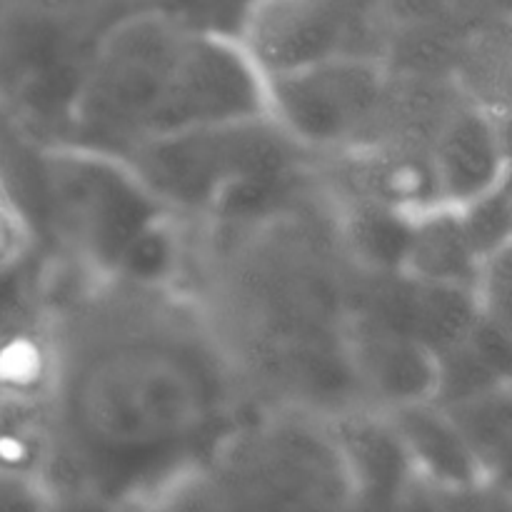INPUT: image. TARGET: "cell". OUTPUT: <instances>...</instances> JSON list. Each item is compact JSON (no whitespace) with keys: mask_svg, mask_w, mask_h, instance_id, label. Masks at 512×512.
I'll list each match as a JSON object with an SVG mask.
<instances>
[{"mask_svg":"<svg viewBox=\"0 0 512 512\" xmlns=\"http://www.w3.org/2000/svg\"><path fill=\"white\" fill-rule=\"evenodd\" d=\"M50 505L173 508L258 405L193 290L50 260Z\"/></svg>","mask_w":512,"mask_h":512,"instance_id":"6da1fadb","label":"cell"},{"mask_svg":"<svg viewBox=\"0 0 512 512\" xmlns=\"http://www.w3.org/2000/svg\"><path fill=\"white\" fill-rule=\"evenodd\" d=\"M183 223V285L208 310L253 398L333 418L363 408L348 360L360 268L318 168L278 203Z\"/></svg>","mask_w":512,"mask_h":512,"instance_id":"7a4b0ae2","label":"cell"},{"mask_svg":"<svg viewBox=\"0 0 512 512\" xmlns=\"http://www.w3.org/2000/svg\"><path fill=\"white\" fill-rule=\"evenodd\" d=\"M258 115H268V83L240 40L138 8L100 45L58 143L125 158L150 140Z\"/></svg>","mask_w":512,"mask_h":512,"instance_id":"3957f363","label":"cell"},{"mask_svg":"<svg viewBox=\"0 0 512 512\" xmlns=\"http://www.w3.org/2000/svg\"><path fill=\"white\" fill-rule=\"evenodd\" d=\"M173 508H355L335 418L258 403L220 440Z\"/></svg>","mask_w":512,"mask_h":512,"instance_id":"277c9868","label":"cell"},{"mask_svg":"<svg viewBox=\"0 0 512 512\" xmlns=\"http://www.w3.org/2000/svg\"><path fill=\"white\" fill-rule=\"evenodd\" d=\"M123 160L183 220L253 213L293 193L315 170V155L270 115L150 140Z\"/></svg>","mask_w":512,"mask_h":512,"instance_id":"5b68a950","label":"cell"},{"mask_svg":"<svg viewBox=\"0 0 512 512\" xmlns=\"http://www.w3.org/2000/svg\"><path fill=\"white\" fill-rule=\"evenodd\" d=\"M138 0H0V98L58 143L110 30Z\"/></svg>","mask_w":512,"mask_h":512,"instance_id":"8992f818","label":"cell"},{"mask_svg":"<svg viewBox=\"0 0 512 512\" xmlns=\"http://www.w3.org/2000/svg\"><path fill=\"white\" fill-rule=\"evenodd\" d=\"M35 170L55 258L98 278H115L140 238L173 215L118 155L40 140Z\"/></svg>","mask_w":512,"mask_h":512,"instance_id":"52a82bcc","label":"cell"},{"mask_svg":"<svg viewBox=\"0 0 512 512\" xmlns=\"http://www.w3.org/2000/svg\"><path fill=\"white\" fill-rule=\"evenodd\" d=\"M268 113L313 155L408 135L400 75L388 58L338 55L265 75Z\"/></svg>","mask_w":512,"mask_h":512,"instance_id":"ba28073f","label":"cell"},{"mask_svg":"<svg viewBox=\"0 0 512 512\" xmlns=\"http://www.w3.org/2000/svg\"><path fill=\"white\" fill-rule=\"evenodd\" d=\"M393 0H258L243 45L263 73L338 55L388 58Z\"/></svg>","mask_w":512,"mask_h":512,"instance_id":"9c48e42d","label":"cell"},{"mask_svg":"<svg viewBox=\"0 0 512 512\" xmlns=\"http://www.w3.org/2000/svg\"><path fill=\"white\" fill-rule=\"evenodd\" d=\"M348 360L370 408L395 410L438 393L440 355L410 330L360 310L348 328Z\"/></svg>","mask_w":512,"mask_h":512,"instance_id":"30bf717a","label":"cell"},{"mask_svg":"<svg viewBox=\"0 0 512 512\" xmlns=\"http://www.w3.org/2000/svg\"><path fill=\"white\" fill-rule=\"evenodd\" d=\"M440 198L463 208L508 180L510 148L498 115L463 90L440 120L430 143Z\"/></svg>","mask_w":512,"mask_h":512,"instance_id":"8fae6325","label":"cell"},{"mask_svg":"<svg viewBox=\"0 0 512 512\" xmlns=\"http://www.w3.org/2000/svg\"><path fill=\"white\" fill-rule=\"evenodd\" d=\"M385 413L393 418L413 458L418 473L415 495H435V503H440V498H453L460 503L468 498L498 495L510 503V498L490 485L478 455L460 433L453 415L438 400H423Z\"/></svg>","mask_w":512,"mask_h":512,"instance_id":"7c38bea8","label":"cell"},{"mask_svg":"<svg viewBox=\"0 0 512 512\" xmlns=\"http://www.w3.org/2000/svg\"><path fill=\"white\" fill-rule=\"evenodd\" d=\"M335 430L353 478L355 508H400L413 503L418 473L385 410L370 405L345 410L335 415Z\"/></svg>","mask_w":512,"mask_h":512,"instance_id":"4fadbf2b","label":"cell"},{"mask_svg":"<svg viewBox=\"0 0 512 512\" xmlns=\"http://www.w3.org/2000/svg\"><path fill=\"white\" fill-rule=\"evenodd\" d=\"M403 273L430 283L478 288L483 258L475 250L458 208L440 205L415 218Z\"/></svg>","mask_w":512,"mask_h":512,"instance_id":"5bb4252c","label":"cell"},{"mask_svg":"<svg viewBox=\"0 0 512 512\" xmlns=\"http://www.w3.org/2000/svg\"><path fill=\"white\" fill-rule=\"evenodd\" d=\"M258 0H138L140 10L160 15L190 33L240 40Z\"/></svg>","mask_w":512,"mask_h":512,"instance_id":"9a60e30c","label":"cell"},{"mask_svg":"<svg viewBox=\"0 0 512 512\" xmlns=\"http://www.w3.org/2000/svg\"><path fill=\"white\" fill-rule=\"evenodd\" d=\"M458 210L475 250L483 258V265L500 250L512 245V193L508 180L493 193L483 195V198L473 200Z\"/></svg>","mask_w":512,"mask_h":512,"instance_id":"2e32d148","label":"cell"},{"mask_svg":"<svg viewBox=\"0 0 512 512\" xmlns=\"http://www.w3.org/2000/svg\"><path fill=\"white\" fill-rule=\"evenodd\" d=\"M35 253H40V243L28 213L0 183V275L33 258Z\"/></svg>","mask_w":512,"mask_h":512,"instance_id":"e0dca14e","label":"cell"},{"mask_svg":"<svg viewBox=\"0 0 512 512\" xmlns=\"http://www.w3.org/2000/svg\"><path fill=\"white\" fill-rule=\"evenodd\" d=\"M478 295L485 318L512 338V245L483 265Z\"/></svg>","mask_w":512,"mask_h":512,"instance_id":"ac0fdd59","label":"cell"}]
</instances>
